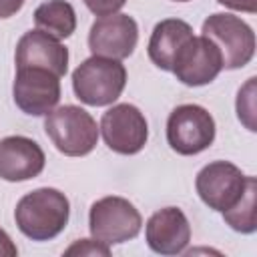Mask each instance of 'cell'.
<instances>
[{
	"label": "cell",
	"instance_id": "cell-9",
	"mask_svg": "<svg viewBox=\"0 0 257 257\" xmlns=\"http://www.w3.org/2000/svg\"><path fill=\"white\" fill-rule=\"evenodd\" d=\"M12 96L22 112L46 116L60 100V76L44 68H16Z\"/></svg>",
	"mask_w": 257,
	"mask_h": 257
},
{
	"label": "cell",
	"instance_id": "cell-4",
	"mask_svg": "<svg viewBox=\"0 0 257 257\" xmlns=\"http://www.w3.org/2000/svg\"><path fill=\"white\" fill-rule=\"evenodd\" d=\"M201 34L207 36L221 52L223 68L235 70L243 68L255 56V32L253 28L235 14L215 12L203 26Z\"/></svg>",
	"mask_w": 257,
	"mask_h": 257
},
{
	"label": "cell",
	"instance_id": "cell-19",
	"mask_svg": "<svg viewBox=\"0 0 257 257\" xmlns=\"http://www.w3.org/2000/svg\"><path fill=\"white\" fill-rule=\"evenodd\" d=\"M66 255H110L108 245L100 243L98 239H78L66 251Z\"/></svg>",
	"mask_w": 257,
	"mask_h": 257
},
{
	"label": "cell",
	"instance_id": "cell-8",
	"mask_svg": "<svg viewBox=\"0 0 257 257\" xmlns=\"http://www.w3.org/2000/svg\"><path fill=\"white\" fill-rule=\"evenodd\" d=\"M247 177L237 165L229 161H213L197 173L195 189L209 209L223 213L239 201Z\"/></svg>",
	"mask_w": 257,
	"mask_h": 257
},
{
	"label": "cell",
	"instance_id": "cell-24",
	"mask_svg": "<svg viewBox=\"0 0 257 257\" xmlns=\"http://www.w3.org/2000/svg\"><path fill=\"white\" fill-rule=\"evenodd\" d=\"M175 2H189V0H175Z\"/></svg>",
	"mask_w": 257,
	"mask_h": 257
},
{
	"label": "cell",
	"instance_id": "cell-2",
	"mask_svg": "<svg viewBox=\"0 0 257 257\" xmlns=\"http://www.w3.org/2000/svg\"><path fill=\"white\" fill-rule=\"evenodd\" d=\"M126 86V68L120 60L106 56H90L72 72V90L76 98L88 106L112 104Z\"/></svg>",
	"mask_w": 257,
	"mask_h": 257
},
{
	"label": "cell",
	"instance_id": "cell-10",
	"mask_svg": "<svg viewBox=\"0 0 257 257\" xmlns=\"http://www.w3.org/2000/svg\"><path fill=\"white\" fill-rule=\"evenodd\" d=\"M223 70L219 48L207 36H191L173 60L171 72L187 86H203L213 82Z\"/></svg>",
	"mask_w": 257,
	"mask_h": 257
},
{
	"label": "cell",
	"instance_id": "cell-14",
	"mask_svg": "<svg viewBox=\"0 0 257 257\" xmlns=\"http://www.w3.org/2000/svg\"><path fill=\"white\" fill-rule=\"evenodd\" d=\"M46 157L40 145L28 137L12 135L0 141V179L20 183L44 171Z\"/></svg>",
	"mask_w": 257,
	"mask_h": 257
},
{
	"label": "cell",
	"instance_id": "cell-11",
	"mask_svg": "<svg viewBox=\"0 0 257 257\" xmlns=\"http://www.w3.org/2000/svg\"><path fill=\"white\" fill-rule=\"evenodd\" d=\"M139 42V26L133 16L116 12L94 20L88 32V48L94 56L114 60L128 58Z\"/></svg>",
	"mask_w": 257,
	"mask_h": 257
},
{
	"label": "cell",
	"instance_id": "cell-20",
	"mask_svg": "<svg viewBox=\"0 0 257 257\" xmlns=\"http://www.w3.org/2000/svg\"><path fill=\"white\" fill-rule=\"evenodd\" d=\"M86 4V8L96 14V16H110V14H116L124 4L126 0H82Z\"/></svg>",
	"mask_w": 257,
	"mask_h": 257
},
{
	"label": "cell",
	"instance_id": "cell-12",
	"mask_svg": "<svg viewBox=\"0 0 257 257\" xmlns=\"http://www.w3.org/2000/svg\"><path fill=\"white\" fill-rule=\"evenodd\" d=\"M16 68H44L56 76H64L68 70V48L44 30H28L16 44Z\"/></svg>",
	"mask_w": 257,
	"mask_h": 257
},
{
	"label": "cell",
	"instance_id": "cell-5",
	"mask_svg": "<svg viewBox=\"0 0 257 257\" xmlns=\"http://www.w3.org/2000/svg\"><path fill=\"white\" fill-rule=\"evenodd\" d=\"M143 217L139 209L124 197H102L92 203L88 213V229L94 239L104 245H118L141 233Z\"/></svg>",
	"mask_w": 257,
	"mask_h": 257
},
{
	"label": "cell",
	"instance_id": "cell-22",
	"mask_svg": "<svg viewBox=\"0 0 257 257\" xmlns=\"http://www.w3.org/2000/svg\"><path fill=\"white\" fill-rule=\"evenodd\" d=\"M16 255H18V247L14 245L10 235L4 229H0V257H16Z\"/></svg>",
	"mask_w": 257,
	"mask_h": 257
},
{
	"label": "cell",
	"instance_id": "cell-6",
	"mask_svg": "<svg viewBox=\"0 0 257 257\" xmlns=\"http://www.w3.org/2000/svg\"><path fill=\"white\" fill-rule=\"evenodd\" d=\"M215 118L201 104H179L167 118V143L183 157L209 149L215 141Z\"/></svg>",
	"mask_w": 257,
	"mask_h": 257
},
{
	"label": "cell",
	"instance_id": "cell-3",
	"mask_svg": "<svg viewBox=\"0 0 257 257\" xmlns=\"http://www.w3.org/2000/svg\"><path fill=\"white\" fill-rule=\"evenodd\" d=\"M44 131L58 153L66 157H84L98 143V124L90 112L76 104L52 108L44 118Z\"/></svg>",
	"mask_w": 257,
	"mask_h": 257
},
{
	"label": "cell",
	"instance_id": "cell-7",
	"mask_svg": "<svg viewBox=\"0 0 257 257\" xmlns=\"http://www.w3.org/2000/svg\"><path fill=\"white\" fill-rule=\"evenodd\" d=\"M98 133L106 147L118 155H137L145 149L149 139V124L145 114L128 102L112 104L100 118Z\"/></svg>",
	"mask_w": 257,
	"mask_h": 257
},
{
	"label": "cell",
	"instance_id": "cell-15",
	"mask_svg": "<svg viewBox=\"0 0 257 257\" xmlns=\"http://www.w3.org/2000/svg\"><path fill=\"white\" fill-rule=\"evenodd\" d=\"M191 36H193V28L185 20H179V18L161 20L153 28V34L147 46L151 62L161 70H171L177 52Z\"/></svg>",
	"mask_w": 257,
	"mask_h": 257
},
{
	"label": "cell",
	"instance_id": "cell-13",
	"mask_svg": "<svg viewBox=\"0 0 257 257\" xmlns=\"http://www.w3.org/2000/svg\"><path fill=\"white\" fill-rule=\"evenodd\" d=\"M145 239L151 251L159 255H179L191 241V225L179 207L155 211L145 227Z\"/></svg>",
	"mask_w": 257,
	"mask_h": 257
},
{
	"label": "cell",
	"instance_id": "cell-21",
	"mask_svg": "<svg viewBox=\"0 0 257 257\" xmlns=\"http://www.w3.org/2000/svg\"><path fill=\"white\" fill-rule=\"evenodd\" d=\"M217 2L223 4L225 8H231L237 12H247V14L257 12V0H217Z\"/></svg>",
	"mask_w": 257,
	"mask_h": 257
},
{
	"label": "cell",
	"instance_id": "cell-17",
	"mask_svg": "<svg viewBox=\"0 0 257 257\" xmlns=\"http://www.w3.org/2000/svg\"><path fill=\"white\" fill-rule=\"evenodd\" d=\"M223 219L233 231L243 235H249L257 229V179L255 177H247L243 195L231 209L223 211Z\"/></svg>",
	"mask_w": 257,
	"mask_h": 257
},
{
	"label": "cell",
	"instance_id": "cell-16",
	"mask_svg": "<svg viewBox=\"0 0 257 257\" xmlns=\"http://www.w3.org/2000/svg\"><path fill=\"white\" fill-rule=\"evenodd\" d=\"M34 24L38 30L62 40L76 30V12L66 0H48L34 10Z\"/></svg>",
	"mask_w": 257,
	"mask_h": 257
},
{
	"label": "cell",
	"instance_id": "cell-23",
	"mask_svg": "<svg viewBox=\"0 0 257 257\" xmlns=\"http://www.w3.org/2000/svg\"><path fill=\"white\" fill-rule=\"evenodd\" d=\"M26 0H0V18H10L14 16Z\"/></svg>",
	"mask_w": 257,
	"mask_h": 257
},
{
	"label": "cell",
	"instance_id": "cell-1",
	"mask_svg": "<svg viewBox=\"0 0 257 257\" xmlns=\"http://www.w3.org/2000/svg\"><path fill=\"white\" fill-rule=\"evenodd\" d=\"M70 203L66 195L52 187L26 193L14 209V221L22 235L32 241H50L68 225Z\"/></svg>",
	"mask_w": 257,
	"mask_h": 257
},
{
	"label": "cell",
	"instance_id": "cell-18",
	"mask_svg": "<svg viewBox=\"0 0 257 257\" xmlns=\"http://www.w3.org/2000/svg\"><path fill=\"white\" fill-rule=\"evenodd\" d=\"M237 116L239 120L251 131L255 133V76H251L243 88H239L237 94Z\"/></svg>",
	"mask_w": 257,
	"mask_h": 257
}]
</instances>
